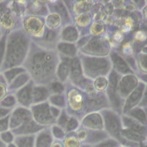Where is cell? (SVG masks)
Masks as SVG:
<instances>
[{
	"label": "cell",
	"mask_w": 147,
	"mask_h": 147,
	"mask_svg": "<svg viewBox=\"0 0 147 147\" xmlns=\"http://www.w3.org/2000/svg\"><path fill=\"white\" fill-rule=\"evenodd\" d=\"M114 38L116 40L118 41V40H120L122 38V35L119 33H117L115 35H114Z\"/></svg>",
	"instance_id": "8992f818"
},
{
	"label": "cell",
	"mask_w": 147,
	"mask_h": 147,
	"mask_svg": "<svg viewBox=\"0 0 147 147\" xmlns=\"http://www.w3.org/2000/svg\"><path fill=\"white\" fill-rule=\"evenodd\" d=\"M103 102V100L100 98H96L94 99H92L89 100L88 103V107H90L91 109L96 107L99 105H100Z\"/></svg>",
	"instance_id": "6da1fadb"
},
{
	"label": "cell",
	"mask_w": 147,
	"mask_h": 147,
	"mask_svg": "<svg viewBox=\"0 0 147 147\" xmlns=\"http://www.w3.org/2000/svg\"><path fill=\"white\" fill-rule=\"evenodd\" d=\"M4 48H5V38H3L0 41V62L2 60V57L3 56Z\"/></svg>",
	"instance_id": "7a4b0ae2"
},
{
	"label": "cell",
	"mask_w": 147,
	"mask_h": 147,
	"mask_svg": "<svg viewBox=\"0 0 147 147\" xmlns=\"http://www.w3.org/2000/svg\"><path fill=\"white\" fill-rule=\"evenodd\" d=\"M87 91L88 93H89L90 94H92L93 93H94V90L91 86H89L88 87H87Z\"/></svg>",
	"instance_id": "5b68a950"
},
{
	"label": "cell",
	"mask_w": 147,
	"mask_h": 147,
	"mask_svg": "<svg viewBox=\"0 0 147 147\" xmlns=\"http://www.w3.org/2000/svg\"><path fill=\"white\" fill-rule=\"evenodd\" d=\"M143 36H144V35H143V33H141V32H139L138 33H137V37L138 38H143Z\"/></svg>",
	"instance_id": "52a82bcc"
},
{
	"label": "cell",
	"mask_w": 147,
	"mask_h": 147,
	"mask_svg": "<svg viewBox=\"0 0 147 147\" xmlns=\"http://www.w3.org/2000/svg\"><path fill=\"white\" fill-rule=\"evenodd\" d=\"M53 33L52 32H49V33L48 34V38L49 39H52L53 37Z\"/></svg>",
	"instance_id": "ba28073f"
},
{
	"label": "cell",
	"mask_w": 147,
	"mask_h": 147,
	"mask_svg": "<svg viewBox=\"0 0 147 147\" xmlns=\"http://www.w3.org/2000/svg\"><path fill=\"white\" fill-rule=\"evenodd\" d=\"M53 88L55 91H60L62 89V87L60 84H55L53 86Z\"/></svg>",
	"instance_id": "277c9868"
},
{
	"label": "cell",
	"mask_w": 147,
	"mask_h": 147,
	"mask_svg": "<svg viewBox=\"0 0 147 147\" xmlns=\"http://www.w3.org/2000/svg\"><path fill=\"white\" fill-rule=\"evenodd\" d=\"M123 52L127 54H130L132 52V49L131 48V47H130V45H125V47L123 48Z\"/></svg>",
	"instance_id": "3957f363"
}]
</instances>
